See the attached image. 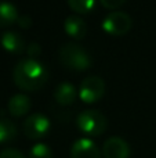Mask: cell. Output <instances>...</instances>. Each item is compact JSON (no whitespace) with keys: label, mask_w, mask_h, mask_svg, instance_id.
I'll return each instance as SVG.
<instances>
[{"label":"cell","mask_w":156,"mask_h":158,"mask_svg":"<svg viewBox=\"0 0 156 158\" xmlns=\"http://www.w3.org/2000/svg\"><path fill=\"white\" fill-rule=\"evenodd\" d=\"M50 129V121L47 117H44L43 114H32L24 121L22 125V132L28 139L37 140L41 139L44 135L49 132Z\"/></svg>","instance_id":"5"},{"label":"cell","mask_w":156,"mask_h":158,"mask_svg":"<svg viewBox=\"0 0 156 158\" xmlns=\"http://www.w3.org/2000/svg\"><path fill=\"white\" fill-rule=\"evenodd\" d=\"M29 110H30V98L26 94H15L8 101V112L15 118L28 114Z\"/></svg>","instance_id":"11"},{"label":"cell","mask_w":156,"mask_h":158,"mask_svg":"<svg viewBox=\"0 0 156 158\" xmlns=\"http://www.w3.org/2000/svg\"><path fill=\"white\" fill-rule=\"evenodd\" d=\"M71 158H101V154L93 140L82 137L72 144Z\"/></svg>","instance_id":"8"},{"label":"cell","mask_w":156,"mask_h":158,"mask_svg":"<svg viewBox=\"0 0 156 158\" xmlns=\"http://www.w3.org/2000/svg\"><path fill=\"white\" fill-rule=\"evenodd\" d=\"M2 46L4 50L13 54H19L24 50V39L15 32H6L3 33L2 39Z\"/></svg>","instance_id":"12"},{"label":"cell","mask_w":156,"mask_h":158,"mask_svg":"<svg viewBox=\"0 0 156 158\" xmlns=\"http://www.w3.org/2000/svg\"><path fill=\"white\" fill-rule=\"evenodd\" d=\"M15 85L22 90H39L47 82L49 72L46 67L36 60H22L15 65L13 72Z\"/></svg>","instance_id":"1"},{"label":"cell","mask_w":156,"mask_h":158,"mask_svg":"<svg viewBox=\"0 0 156 158\" xmlns=\"http://www.w3.org/2000/svg\"><path fill=\"white\" fill-rule=\"evenodd\" d=\"M99 2H101V4L104 6L105 8H108V10H116V8L120 7L126 0H99Z\"/></svg>","instance_id":"18"},{"label":"cell","mask_w":156,"mask_h":158,"mask_svg":"<svg viewBox=\"0 0 156 158\" xmlns=\"http://www.w3.org/2000/svg\"><path fill=\"white\" fill-rule=\"evenodd\" d=\"M131 28V18L123 11H112L102 22V29L109 35L120 36Z\"/></svg>","instance_id":"6"},{"label":"cell","mask_w":156,"mask_h":158,"mask_svg":"<svg viewBox=\"0 0 156 158\" xmlns=\"http://www.w3.org/2000/svg\"><path fill=\"white\" fill-rule=\"evenodd\" d=\"M17 136V126L8 119H0V143L14 140Z\"/></svg>","instance_id":"14"},{"label":"cell","mask_w":156,"mask_h":158,"mask_svg":"<svg viewBox=\"0 0 156 158\" xmlns=\"http://www.w3.org/2000/svg\"><path fill=\"white\" fill-rule=\"evenodd\" d=\"M0 158H25L21 151L15 150V148H4L0 153Z\"/></svg>","instance_id":"17"},{"label":"cell","mask_w":156,"mask_h":158,"mask_svg":"<svg viewBox=\"0 0 156 158\" xmlns=\"http://www.w3.org/2000/svg\"><path fill=\"white\" fill-rule=\"evenodd\" d=\"M29 158H53V151L44 143H37L30 148Z\"/></svg>","instance_id":"16"},{"label":"cell","mask_w":156,"mask_h":158,"mask_svg":"<svg viewBox=\"0 0 156 158\" xmlns=\"http://www.w3.org/2000/svg\"><path fill=\"white\" fill-rule=\"evenodd\" d=\"M104 158H129L130 146L124 139L119 136H112L102 146Z\"/></svg>","instance_id":"7"},{"label":"cell","mask_w":156,"mask_h":158,"mask_svg":"<svg viewBox=\"0 0 156 158\" xmlns=\"http://www.w3.org/2000/svg\"><path fill=\"white\" fill-rule=\"evenodd\" d=\"M61 64L72 71H84L91 65L88 54L76 43H65L58 52Z\"/></svg>","instance_id":"2"},{"label":"cell","mask_w":156,"mask_h":158,"mask_svg":"<svg viewBox=\"0 0 156 158\" xmlns=\"http://www.w3.org/2000/svg\"><path fill=\"white\" fill-rule=\"evenodd\" d=\"M68 6L75 13L86 14V13H90L94 8L96 0H68Z\"/></svg>","instance_id":"15"},{"label":"cell","mask_w":156,"mask_h":158,"mask_svg":"<svg viewBox=\"0 0 156 158\" xmlns=\"http://www.w3.org/2000/svg\"><path fill=\"white\" fill-rule=\"evenodd\" d=\"M15 21H18L17 8L11 3L0 2V28L8 27V25L14 24Z\"/></svg>","instance_id":"13"},{"label":"cell","mask_w":156,"mask_h":158,"mask_svg":"<svg viewBox=\"0 0 156 158\" xmlns=\"http://www.w3.org/2000/svg\"><path fill=\"white\" fill-rule=\"evenodd\" d=\"M18 25L22 29H28V28H30V25H32V19H30L29 15L18 17Z\"/></svg>","instance_id":"20"},{"label":"cell","mask_w":156,"mask_h":158,"mask_svg":"<svg viewBox=\"0 0 156 158\" xmlns=\"http://www.w3.org/2000/svg\"><path fill=\"white\" fill-rule=\"evenodd\" d=\"M76 96H77L76 87L72 83H69V82L60 83L54 92L55 101L58 104H61V106H69V104H72L75 101V98H76Z\"/></svg>","instance_id":"10"},{"label":"cell","mask_w":156,"mask_h":158,"mask_svg":"<svg viewBox=\"0 0 156 158\" xmlns=\"http://www.w3.org/2000/svg\"><path fill=\"white\" fill-rule=\"evenodd\" d=\"M105 93V83L99 77H87L84 81L80 83L79 87V94L80 100L86 104H93L96 101H98L99 98H102Z\"/></svg>","instance_id":"4"},{"label":"cell","mask_w":156,"mask_h":158,"mask_svg":"<svg viewBox=\"0 0 156 158\" xmlns=\"http://www.w3.org/2000/svg\"><path fill=\"white\" fill-rule=\"evenodd\" d=\"M76 125L80 132L87 136H99L108 128V119L97 110H86L77 115Z\"/></svg>","instance_id":"3"},{"label":"cell","mask_w":156,"mask_h":158,"mask_svg":"<svg viewBox=\"0 0 156 158\" xmlns=\"http://www.w3.org/2000/svg\"><path fill=\"white\" fill-rule=\"evenodd\" d=\"M64 29L68 33L71 38L73 39H83L86 36V32H87V25L83 21L82 18L76 15H71L65 19L64 22Z\"/></svg>","instance_id":"9"},{"label":"cell","mask_w":156,"mask_h":158,"mask_svg":"<svg viewBox=\"0 0 156 158\" xmlns=\"http://www.w3.org/2000/svg\"><path fill=\"white\" fill-rule=\"evenodd\" d=\"M41 53V47L39 43H30L29 46H28V54L30 56V57H37V56H40Z\"/></svg>","instance_id":"19"}]
</instances>
